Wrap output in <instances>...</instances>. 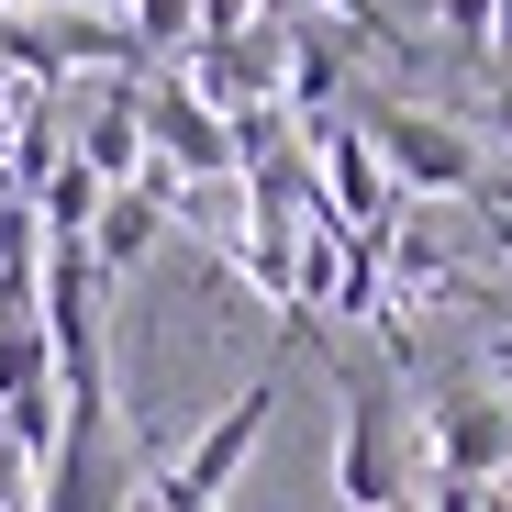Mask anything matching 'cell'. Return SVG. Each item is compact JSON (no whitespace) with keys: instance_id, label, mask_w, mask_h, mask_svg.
<instances>
[{"instance_id":"9c48e42d","label":"cell","mask_w":512,"mask_h":512,"mask_svg":"<svg viewBox=\"0 0 512 512\" xmlns=\"http://www.w3.org/2000/svg\"><path fill=\"white\" fill-rule=\"evenodd\" d=\"M435 23H446V45L468 67H490V0H435Z\"/></svg>"},{"instance_id":"4fadbf2b","label":"cell","mask_w":512,"mask_h":512,"mask_svg":"<svg viewBox=\"0 0 512 512\" xmlns=\"http://www.w3.org/2000/svg\"><path fill=\"white\" fill-rule=\"evenodd\" d=\"M390 512H423V490H412V501H390Z\"/></svg>"},{"instance_id":"6da1fadb","label":"cell","mask_w":512,"mask_h":512,"mask_svg":"<svg viewBox=\"0 0 512 512\" xmlns=\"http://www.w3.org/2000/svg\"><path fill=\"white\" fill-rule=\"evenodd\" d=\"M346 123L390 167V190H435V201H479L490 190V145L468 123H446V112L401 101V90H346Z\"/></svg>"},{"instance_id":"7c38bea8","label":"cell","mask_w":512,"mask_h":512,"mask_svg":"<svg viewBox=\"0 0 512 512\" xmlns=\"http://www.w3.org/2000/svg\"><path fill=\"white\" fill-rule=\"evenodd\" d=\"M490 223V256H501V268H512V212H479Z\"/></svg>"},{"instance_id":"ba28073f","label":"cell","mask_w":512,"mask_h":512,"mask_svg":"<svg viewBox=\"0 0 512 512\" xmlns=\"http://www.w3.org/2000/svg\"><path fill=\"white\" fill-rule=\"evenodd\" d=\"M123 34H134L145 67H156V56H190V45H201V0H134Z\"/></svg>"},{"instance_id":"277c9868","label":"cell","mask_w":512,"mask_h":512,"mask_svg":"<svg viewBox=\"0 0 512 512\" xmlns=\"http://www.w3.org/2000/svg\"><path fill=\"white\" fill-rule=\"evenodd\" d=\"M412 446H423L435 479L501 490V479H512V390H490V379H435V412H423Z\"/></svg>"},{"instance_id":"8fae6325","label":"cell","mask_w":512,"mask_h":512,"mask_svg":"<svg viewBox=\"0 0 512 512\" xmlns=\"http://www.w3.org/2000/svg\"><path fill=\"white\" fill-rule=\"evenodd\" d=\"M468 134H479V145H512V90H490V101H479V123H468Z\"/></svg>"},{"instance_id":"3957f363","label":"cell","mask_w":512,"mask_h":512,"mask_svg":"<svg viewBox=\"0 0 512 512\" xmlns=\"http://www.w3.org/2000/svg\"><path fill=\"white\" fill-rule=\"evenodd\" d=\"M423 479V446H412V423H401V390L390 379H346V423H334V501L346 512H390L412 501Z\"/></svg>"},{"instance_id":"8992f818","label":"cell","mask_w":512,"mask_h":512,"mask_svg":"<svg viewBox=\"0 0 512 512\" xmlns=\"http://www.w3.org/2000/svg\"><path fill=\"white\" fill-rule=\"evenodd\" d=\"M301 156H312V190H323V212L346 223V234H390L401 223V190H390V167L368 156V134L334 112V123H301Z\"/></svg>"},{"instance_id":"30bf717a","label":"cell","mask_w":512,"mask_h":512,"mask_svg":"<svg viewBox=\"0 0 512 512\" xmlns=\"http://www.w3.org/2000/svg\"><path fill=\"white\" fill-rule=\"evenodd\" d=\"M0 512H34V457H23L12 423H0Z\"/></svg>"},{"instance_id":"5b68a950","label":"cell","mask_w":512,"mask_h":512,"mask_svg":"<svg viewBox=\"0 0 512 512\" xmlns=\"http://www.w3.org/2000/svg\"><path fill=\"white\" fill-rule=\"evenodd\" d=\"M145 112V167H167L179 190H212V179H245V156H234V123L212 101H190V78H145L134 90Z\"/></svg>"},{"instance_id":"7a4b0ae2","label":"cell","mask_w":512,"mask_h":512,"mask_svg":"<svg viewBox=\"0 0 512 512\" xmlns=\"http://www.w3.org/2000/svg\"><path fill=\"white\" fill-rule=\"evenodd\" d=\"M279 390H290V368H256L212 423H201V435L179 446V457H145V512H212L223 490H234V468L256 457V446H268V423H279Z\"/></svg>"},{"instance_id":"52a82bcc","label":"cell","mask_w":512,"mask_h":512,"mask_svg":"<svg viewBox=\"0 0 512 512\" xmlns=\"http://www.w3.org/2000/svg\"><path fill=\"white\" fill-rule=\"evenodd\" d=\"M134 90H145V78H112V90H101V112H90V134L67 145L101 190H134V179H145V112H134Z\"/></svg>"}]
</instances>
